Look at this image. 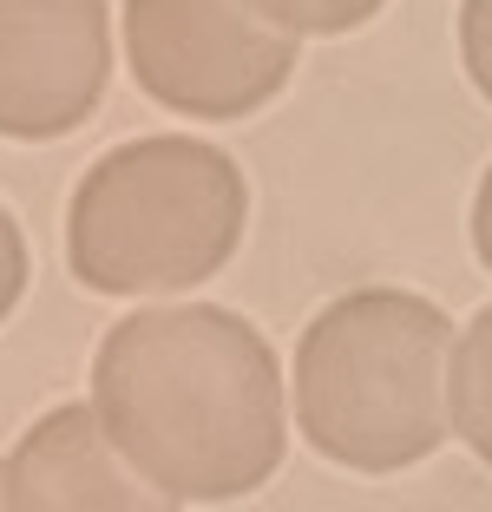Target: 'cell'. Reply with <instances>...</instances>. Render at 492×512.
I'll return each mask as SVG.
<instances>
[{"instance_id":"cell-7","label":"cell","mask_w":492,"mask_h":512,"mask_svg":"<svg viewBox=\"0 0 492 512\" xmlns=\"http://www.w3.org/2000/svg\"><path fill=\"white\" fill-rule=\"evenodd\" d=\"M453 388V434L492 467V309H479L460 335V355L447 368Z\"/></svg>"},{"instance_id":"cell-12","label":"cell","mask_w":492,"mask_h":512,"mask_svg":"<svg viewBox=\"0 0 492 512\" xmlns=\"http://www.w3.org/2000/svg\"><path fill=\"white\" fill-rule=\"evenodd\" d=\"M0 512H7V467H0Z\"/></svg>"},{"instance_id":"cell-3","label":"cell","mask_w":492,"mask_h":512,"mask_svg":"<svg viewBox=\"0 0 492 512\" xmlns=\"http://www.w3.org/2000/svg\"><path fill=\"white\" fill-rule=\"evenodd\" d=\"M250 184L204 138H132L79 178L66 204V270L99 296L197 289L237 256Z\"/></svg>"},{"instance_id":"cell-5","label":"cell","mask_w":492,"mask_h":512,"mask_svg":"<svg viewBox=\"0 0 492 512\" xmlns=\"http://www.w3.org/2000/svg\"><path fill=\"white\" fill-rule=\"evenodd\" d=\"M112 79L105 0H0V138L46 145L99 112Z\"/></svg>"},{"instance_id":"cell-10","label":"cell","mask_w":492,"mask_h":512,"mask_svg":"<svg viewBox=\"0 0 492 512\" xmlns=\"http://www.w3.org/2000/svg\"><path fill=\"white\" fill-rule=\"evenodd\" d=\"M20 296H27V237H20L14 211L0 204V322L14 316Z\"/></svg>"},{"instance_id":"cell-6","label":"cell","mask_w":492,"mask_h":512,"mask_svg":"<svg viewBox=\"0 0 492 512\" xmlns=\"http://www.w3.org/2000/svg\"><path fill=\"white\" fill-rule=\"evenodd\" d=\"M7 512H178L132 453L112 440L99 407H53L20 434L7 460Z\"/></svg>"},{"instance_id":"cell-2","label":"cell","mask_w":492,"mask_h":512,"mask_svg":"<svg viewBox=\"0 0 492 512\" xmlns=\"http://www.w3.org/2000/svg\"><path fill=\"white\" fill-rule=\"evenodd\" d=\"M453 322L414 289H348L296 342V427L348 473L420 467L447 421Z\"/></svg>"},{"instance_id":"cell-4","label":"cell","mask_w":492,"mask_h":512,"mask_svg":"<svg viewBox=\"0 0 492 512\" xmlns=\"http://www.w3.org/2000/svg\"><path fill=\"white\" fill-rule=\"evenodd\" d=\"M125 60L164 112L250 119L296 73V33L250 0H125Z\"/></svg>"},{"instance_id":"cell-1","label":"cell","mask_w":492,"mask_h":512,"mask_svg":"<svg viewBox=\"0 0 492 512\" xmlns=\"http://www.w3.org/2000/svg\"><path fill=\"white\" fill-rule=\"evenodd\" d=\"M92 407L178 499H250L283 467V368L256 322L217 302L112 322L92 348Z\"/></svg>"},{"instance_id":"cell-11","label":"cell","mask_w":492,"mask_h":512,"mask_svg":"<svg viewBox=\"0 0 492 512\" xmlns=\"http://www.w3.org/2000/svg\"><path fill=\"white\" fill-rule=\"evenodd\" d=\"M473 250H479V270H492V171L479 178V197H473Z\"/></svg>"},{"instance_id":"cell-9","label":"cell","mask_w":492,"mask_h":512,"mask_svg":"<svg viewBox=\"0 0 492 512\" xmlns=\"http://www.w3.org/2000/svg\"><path fill=\"white\" fill-rule=\"evenodd\" d=\"M460 60L479 99H492V0H460Z\"/></svg>"},{"instance_id":"cell-8","label":"cell","mask_w":492,"mask_h":512,"mask_svg":"<svg viewBox=\"0 0 492 512\" xmlns=\"http://www.w3.org/2000/svg\"><path fill=\"white\" fill-rule=\"evenodd\" d=\"M263 20H276L283 33H315V40H335V33L368 27L388 0H250Z\"/></svg>"}]
</instances>
